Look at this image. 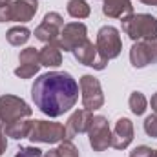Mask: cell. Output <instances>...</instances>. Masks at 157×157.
I'll return each instance as SVG.
<instances>
[{
  "label": "cell",
  "mask_w": 157,
  "mask_h": 157,
  "mask_svg": "<svg viewBox=\"0 0 157 157\" xmlns=\"http://www.w3.org/2000/svg\"><path fill=\"white\" fill-rule=\"evenodd\" d=\"M31 99L44 115L57 119L75 108L78 84L68 71H48L39 75L31 86Z\"/></svg>",
  "instance_id": "6da1fadb"
},
{
  "label": "cell",
  "mask_w": 157,
  "mask_h": 157,
  "mask_svg": "<svg viewBox=\"0 0 157 157\" xmlns=\"http://www.w3.org/2000/svg\"><path fill=\"white\" fill-rule=\"evenodd\" d=\"M122 22V31L133 42L137 40H157V18L148 13H133Z\"/></svg>",
  "instance_id": "7a4b0ae2"
},
{
  "label": "cell",
  "mask_w": 157,
  "mask_h": 157,
  "mask_svg": "<svg viewBox=\"0 0 157 157\" xmlns=\"http://www.w3.org/2000/svg\"><path fill=\"white\" fill-rule=\"evenodd\" d=\"M33 115V108L17 95H2L0 97V132L6 133V128L20 119H29Z\"/></svg>",
  "instance_id": "3957f363"
},
{
  "label": "cell",
  "mask_w": 157,
  "mask_h": 157,
  "mask_svg": "<svg viewBox=\"0 0 157 157\" xmlns=\"http://www.w3.org/2000/svg\"><path fill=\"white\" fill-rule=\"evenodd\" d=\"M28 139L31 143H40V144H59L64 139H68V133H66V126L60 122L35 119Z\"/></svg>",
  "instance_id": "277c9868"
},
{
  "label": "cell",
  "mask_w": 157,
  "mask_h": 157,
  "mask_svg": "<svg viewBox=\"0 0 157 157\" xmlns=\"http://www.w3.org/2000/svg\"><path fill=\"white\" fill-rule=\"evenodd\" d=\"M39 11V0H13L0 4V22H29Z\"/></svg>",
  "instance_id": "5b68a950"
},
{
  "label": "cell",
  "mask_w": 157,
  "mask_h": 157,
  "mask_svg": "<svg viewBox=\"0 0 157 157\" xmlns=\"http://www.w3.org/2000/svg\"><path fill=\"white\" fill-rule=\"evenodd\" d=\"M78 88H80V99H82V108L88 112H97L104 106V93H102V86L101 80L95 78L93 75H82L78 80Z\"/></svg>",
  "instance_id": "8992f818"
},
{
  "label": "cell",
  "mask_w": 157,
  "mask_h": 157,
  "mask_svg": "<svg viewBox=\"0 0 157 157\" xmlns=\"http://www.w3.org/2000/svg\"><path fill=\"white\" fill-rule=\"evenodd\" d=\"M97 51L104 60H113L117 59L122 51V40H121V31L113 26H102L97 31Z\"/></svg>",
  "instance_id": "52a82bcc"
},
{
  "label": "cell",
  "mask_w": 157,
  "mask_h": 157,
  "mask_svg": "<svg viewBox=\"0 0 157 157\" xmlns=\"http://www.w3.org/2000/svg\"><path fill=\"white\" fill-rule=\"evenodd\" d=\"M88 137L93 152H104L112 146V128L104 115H93L88 130Z\"/></svg>",
  "instance_id": "ba28073f"
},
{
  "label": "cell",
  "mask_w": 157,
  "mask_h": 157,
  "mask_svg": "<svg viewBox=\"0 0 157 157\" xmlns=\"http://www.w3.org/2000/svg\"><path fill=\"white\" fill-rule=\"evenodd\" d=\"M64 28V18L60 13L57 11H49L44 15L42 22L35 28V39H39L44 44H49V42H59L60 37V31Z\"/></svg>",
  "instance_id": "9c48e42d"
},
{
  "label": "cell",
  "mask_w": 157,
  "mask_h": 157,
  "mask_svg": "<svg viewBox=\"0 0 157 157\" xmlns=\"http://www.w3.org/2000/svg\"><path fill=\"white\" fill-rule=\"evenodd\" d=\"M130 62L141 70L150 64H157V40H137L130 48Z\"/></svg>",
  "instance_id": "30bf717a"
},
{
  "label": "cell",
  "mask_w": 157,
  "mask_h": 157,
  "mask_svg": "<svg viewBox=\"0 0 157 157\" xmlns=\"http://www.w3.org/2000/svg\"><path fill=\"white\" fill-rule=\"evenodd\" d=\"M71 53H73V57H75V60H77L78 64L88 66V68H93V70H97V71H102V70H106V66H108V60H104V59L99 55L97 46H95L90 39L84 40L80 46H77Z\"/></svg>",
  "instance_id": "8fae6325"
},
{
  "label": "cell",
  "mask_w": 157,
  "mask_h": 157,
  "mask_svg": "<svg viewBox=\"0 0 157 157\" xmlns=\"http://www.w3.org/2000/svg\"><path fill=\"white\" fill-rule=\"evenodd\" d=\"M84 40H88V28H86V24H82V22H70V24H64L57 44H59L60 49L71 53Z\"/></svg>",
  "instance_id": "7c38bea8"
},
{
  "label": "cell",
  "mask_w": 157,
  "mask_h": 157,
  "mask_svg": "<svg viewBox=\"0 0 157 157\" xmlns=\"http://www.w3.org/2000/svg\"><path fill=\"white\" fill-rule=\"evenodd\" d=\"M133 141V122L128 117H121L112 132V148L126 150Z\"/></svg>",
  "instance_id": "4fadbf2b"
},
{
  "label": "cell",
  "mask_w": 157,
  "mask_h": 157,
  "mask_svg": "<svg viewBox=\"0 0 157 157\" xmlns=\"http://www.w3.org/2000/svg\"><path fill=\"white\" fill-rule=\"evenodd\" d=\"M91 119H93V113L88 112V110H75L68 122H66V133H68V139H73L75 135H80V133H88L90 130V124H91Z\"/></svg>",
  "instance_id": "5bb4252c"
},
{
  "label": "cell",
  "mask_w": 157,
  "mask_h": 157,
  "mask_svg": "<svg viewBox=\"0 0 157 157\" xmlns=\"http://www.w3.org/2000/svg\"><path fill=\"white\" fill-rule=\"evenodd\" d=\"M102 13L108 18H126L133 15L132 0H102Z\"/></svg>",
  "instance_id": "9a60e30c"
},
{
  "label": "cell",
  "mask_w": 157,
  "mask_h": 157,
  "mask_svg": "<svg viewBox=\"0 0 157 157\" xmlns=\"http://www.w3.org/2000/svg\"><path fill=\"white\" fill-rule=\"evenodd\" d=\"M40 64L46 68H59L62 64V49L59 48L57 42L44 44V48L39 51Z\"/></svg>",
  "instance_id": "2e32d148"
},
{
  "label": "cell",
  "mask_w": 157,
  "mask_h": 157,
  "mask_svg": "<svg viewBox=\"0 0 157 157\" xmlns=\"http://www.w3.org/2000/svg\"><path fill=\"white\" fill-rule=\"evenodd\" d=\"M31 124H33V121H31V119H20V121H17V122L9 124V126L6 128V135H7V137H11V139H15V141L28 139L29 130H31Z\"/></svg>",
  "instance_id": "e0dca14e"
},
{
  "label": "cell",
  "mask_w": 157,
  "mask_h": 157,
  "mask_svg": "<svg viewBox=\"0 0 157 157\" xmlns=\"http://www.w3.org/2000/svg\"><path fill=\"white\" fill-rule=\"evenodd\" d=\"M29 39H31V31L26 26H15L6 33V40L11 46H24Z\"/></svg>",
  "instance_id": "ac0fdd59"
},
{
  "label": "cell",
  "mask_w": 157,
  "mask_h": 157,
  "mask_svg": "<svg viewBox=\"0 0 157 157\" xmlns=\"http://www.w3.org/2000/svg\"><path fill=\"white\" fill-rule=\"evenodd\" d=\"M66 11H68L70 17L80 20V18H88L90 17L91 7H90V4L86 0H70L68 6H66Z\"/></svg>",
  "instance_id": "d6986e66"
},
{
  "label": "cell",
  "mask_w": 157,
  "mask_h": 157,
  "mask_svg": "<svg viewBox=\"0 0 157 157\" xmlns=\"http://www.w3.org/2000/svg\"><path fill=\"white\" fill-rule=\"evenodd\" d=\"M128 106H130L133 115H143L146 112V108H148V99L144 97V93L133 91L130 95V99H128Z\"/></svg>",
  "instance_id": "ffe728a7"
},
{
  "label": "cell",
  "mask_w": 157,
  "mask_h": 157,
  "mask_svg": "<svg viewBox=\"0 0 157 157\" xmlns=\"http://www.w3.org/2000/svg\"><path fill=\"white\" fill-rule=\"evenodd\" d=\"M18 62L20 64H40L39 49L37 48H26V49H22L20 55H18Z\"/></svg>",
  "instance_id": "44dd1931"
},
{
  "label": "cell",
  "mask_w": 157,
  "mask_h": 157,
  "mask_svg": "<svg viewBox=\"0 0 157 157\" xmlns=\"http://www.w3.org/2000/svg\"><path fill=\"white\" fill-rule=\"evenodd\" d=\"M59 155L60 157H80L78 154V148L73 144L71 139H64L62 143H59Z\"/></svg>",
  "instance_id": "7402d4cb"
},
{
  "label": "cell",
  "mask_w": 157,
  "mask_h": 157,
  "mask_svg": "<svg viewBox=\"0 0 157 157\" xmlns=\"http://www.w3.org/2000/svg\"><path fill=\"white\" fill-rule=\"evenodd\" d=\"M40 71V64H20L15 70V75L18 78H31Z\"/></svg>",
  "instance_id": "603a6c76"
},
{
  "label": "cell",
  "mask_w": 157,
  "mask_h": 157,
  "mask_svg": "<svg viewBox=\"0 0 157 157\" xmlns=\"http://www.w3.org/2000/svg\"><path fill=\"white\" fill-rule=\"evenodd\" d=\"M143 128H144V133L152 139H157V113H152L144 119L143 122Z\"/></svg>",
  "instance_id": "cb8c5ba5"
},
{
  "label": "cell",
  "mask_w": 157,
  "mask_h": 157,
  "mask_svg": "<svg viewBox=\"0 0 157 157\" xmlns=\"http://www.w3.org/2000/svg\"><path fill=\"white\" fill-rule=\"evenodd\" d=\"M42 150L37 148V146H20L17 150L15 157H42Z\"/></svg>",
  "instance_id": "d4e9b609"
},
{
  "label": "cell",
  "mask_w": 157,
  "mask_h": 157,
  "mask_svg": "<svg viewBox=\"0 0 157 157\" xmlns=\"http://www.w3.org/2000/svg\"><path fill=\"white\" fill-rule=\"evenodd\" d=\"M155 155V150H152L150 146H146V144H141V146H137L130 157H154Z\"/></svg>",
  "instance_id": "484cf974"
},
{
  "label": "cell",
  "mask_w": 157,
  "mask_h": 157,
  "mask_svg": "<svg viewBox=\"0 0 157 157\" xmlns=\"http://www.w3.org/2000/svg\"><path fill=\"white\" fill-rule=\"evenodd\" d=\"M6 148H7V135L4 132H0V157L4 155Z\"/></svg>",
  "instance_id": "4316f807"
},
{
  "label": "cell",
  "mask_w": 157,
  "mask_h": 157,
  "mask_svg": "<svg viewBox=\"0 0 157 157\" xmlns=\"http://www.w3.org/2000/svg\"><path fill=\"white\" fill-rule=\"evenodd\" d=\"M42 157H60V155H59V150H57V148H53V150H49V152H44Z\"/></svg>",
  "instance_id": "83f0119b"
},
{
  "label": "cell",
  "mask_w": 157,
  "mask_h": 157,
  "mask_svg": "<svg viewBox=\"0 0 157 157\" xmlns=\"http://www.w3.org/2000/svg\"><path fill=\"white\" fill-rule=\"evenodd\" d=\"M150 106H152L154 113H157V93H154V95H152V99H150Z\"/></svg>",
  "instance_id": "f1b7e54d"
},
{
  "label": "cell",
  "mask_w": 157,
  "mask_h": 157,
  "mask_svg": "<svg viewBox=\"0 0 157 157\" xmlns=\"http://www.w3.org/2000/svg\"><path fill=\"white\" fill-rule=\"evenodd\" d=\"M139 2H143L146 6H157V0H139Z\"/></svg>",
  "instance_id": "f546056e"
},
{
  "label": "cell",
  "mask_w": 157,
  "mask_h": 157,
  "mask_svg": "<svg viewBox=\"0 0 157 157\" xmlns=\"http://www.w3.org/2000/svg\"><path fill=\"white\" fill-rule=\"evenodd\" d=\"M9 2H13V0H0V4H9Z\"/></svg>",
  "instance_id": "4dcf8cb0"
}]
</instances>
